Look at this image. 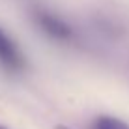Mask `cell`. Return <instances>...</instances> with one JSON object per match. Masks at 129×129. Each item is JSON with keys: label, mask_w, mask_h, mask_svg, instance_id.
<instances>
[{"label": "cell", "mask_w": 129, "mask_h": 129, "mask_svg": "<svg viewBox=\"0 0 129 129\" xmlns=\"http://www.w3.org/2000/svg\"><path fill=\"white\" fill-rule=\"evenodd\" d=\"M0 129H10V127H6V125H0Z\"/></svg>", "instance_id": "5"}, {"label": "cell", "mask_w": 129, "mask_h": 129, "mask_svg": "<svg viewBox=\"0 0 129 129\" xmlns=\"http://www.w3.org/2000/svg\"><path fill=\"white\" fill-rule=\"evenodd\" d=\"M0 68L10 73H19L24 69V58L21 51L2 28H0Z\"/></svg>", "instance_id": "1"}, {"label": "cell", "mask_w": 129, "mask_h": 129, "mask_svg": "<svg viewBox=\"0 0 129 129\" xmlns=\"http://www.w3.org/2000/svg\"><path fill=\"white\" fill-rule=\"evenodd\" d=\"M94 129H129V125L114 116H99L94 122Z\"/></svg>", "instance_id": "3"}, {"label": "cell", "mask_w": 129, "mask_h": 129, "mask_svg": "<svg viewBox=\"0 0 129 129\" xmlns=\"http://www.w3.org/2000/svg\"><path fill=\"white\" fill-rule=\"evenodd\" d=\"M56 129H71V127H68V125H56Z\"/></svg>", "instance_id": "4"}, {"label": "cell", "mask_w": 129, "mask_h": 129, "mask_svg": "<svg viewBox=\"0 0 129 129\" xmlns=\"http://www.w3.org/2000/svg\"><path fill=\"white\" fill-rule=\"evenodd\" d=\"M36 21H38L39 28H41L47 36H51V38H54V39H68V38H71V28L62 19L54 17L52 13L39 11L38 15H36Z\"/></svg>", "instance_id": "2"}]
</instances>
